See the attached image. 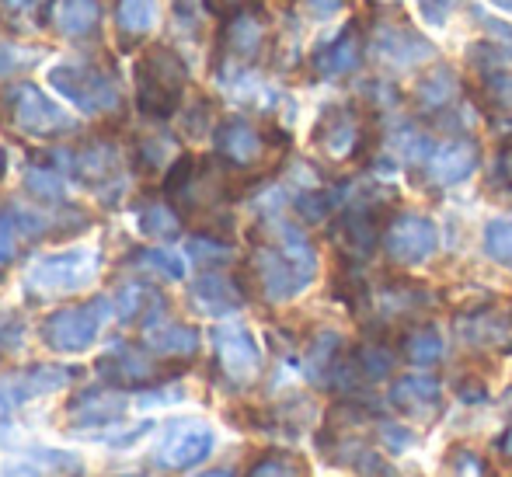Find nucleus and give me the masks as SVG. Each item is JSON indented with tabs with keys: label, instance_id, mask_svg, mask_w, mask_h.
<instances>
[{
	"label": "nucleus",
	"instance_id": "f257e3e1",
	"mask_svg": "<svg viewBox=\"0 0 512 477\" xmlns=\"http://www.w3.org/2000/svg\"><path fill=\"white\" fill-rule=\"evenodd\" d=\"M317 251L290 220H269L251 251V276L269 303H286L314 283Z\"/></svg>",
	"mask_w": 512,
	"mask_h": 477
},
{
	"label": "nucleus",
	"instance_id": "f03ea898",
	"mask_svg": "<svg viewBox=\"0 0 512 477\" xmlns=\"http://www.w3.org/2000/svg\"><path fill=\"white\" fill-rule=\"evenodd\" d=\"M136 108L150 119H171L189 88V67L171 46H150L133 67Z\"/></svg>",
	"mask_w": 512,
	"mask_h": 477
},
{
	"label": "nucleus",
	"instance_id": "7ed1b4c3",
	"mask_svg": "<svg viewBox=\"0 0 512 477\" xmlns=\"http://www.w3.org/2000/svg\"><path fill=\"white\" fill-rule=\"evenodd\" d=\"M98 258L95 248H67L53 255L35 258L25 269V289L35 300H53V296H74L88 289L98 279Z\"/></svg>",
	"mask_w": 512,
	"mask_h": 477
},
{
	"label": "nucleus",
	"instance_id": "20e7f679",
	"mask_svg": "<svg viewBox=\"0 0 512 477\" xmlns=\"http://www.w3.org/2000/svg\"><path fill=\"white\" fill-rule=\"evenodd\" d=\"M49 84L60 91L70 105L81 115L102 119V115H115L122 108V88L115 81L112 70L98 67V63H56L49 70Z\"/></svg>",
	"mask_w": 512,
	"mask_h": 477
},
{
	"label": "nucleus",
	"instance_id": "39448f33",
	"mask_svg": "<svg viewBox=\"0 0 512 477\" xmlns=\"http://www.w3.org/2000/svg\"><path fill=\"white\" fill-rule=\"evenodd\" d=\"M4 105L11 115L14 129L35 140H53V136H67L77 129V119L63 105H56L42 88L32 81H18L4 91Z\"/></svg>",
	"mask_w": 512,
	"mask_h": 477
},
{
	"label": "nucleus",
	"instance_id": "423d86ee",
	"mask_svg": "<svg viewBox=\"0 0 512 477\" xmlns=\"http://www.w3.org/2000/svg\"><path fill=\"white\" fill-rule=\"evenodd\" d=\"M108 310H112L108 296H95L88 303H74V307L56 310V314H49L42 321V342L53 352H60V356L88 352L98 342V335H102Z\"/></svg>",
	"mask_w": 512,
	"mask_h": 477
},
{
	"label": "nucleus",
	"instance_id": "0eeeda50",
	"mask_svg": "<svg viewBox=\"0 0 512 477\" xmlns=\"http://www.w3.org/2000/svg\"><path fill=\"white\" fill-rule=\"evenodd\" d=\"M213 356L216 370L230 387H251L262 373V349L244 324L227 321L213 328Z\"/></svg>",
	"mask_w": 512,
	"mask_h": 477
},
{
	"label": "nucleus",
	"instance_id": "6e6552de",
	"mask_svg": "<svg viewBox=\"0 0 512 477\" xmlns=\"http://www.w3.org/2000/svg\"><path fill=\"white\" fill-rule=\"evenodd\" d=\"M63 157H67L70 175L81 185H88V189H95L102 199L105 192L122 189V154L112 140H88Z\"/></svg>",
	"mask_w": 512,
	"mask_h": 477
},
{
	"label": "nucleus",
	"instance_id": "1a4fd4ad",
	"mask_svg": "<svg viewBox=\"0 0 512 477\" xmlns=\"http://www.w3.org/2000/svg\"><path fill=\"white\" fill-rule=\"evenodd\" d=\"M213 446H216L213 429L206 422H196V418H185V422H175L164 432L154 457L168 471H189V467L203 464L209 453H213Z\"/></svg>",
	"mask_w": 512,
	"mask_h": 477
},
{
	"label": "nucleus",
	"instance_id": "9d476101",
	"mask_svg": "<svg viewBox=\"0 0 512 477\" xmlns=\"http://www.w3.org/2000/svg\"><path fill=\"white\" fill-rule=\"evenodd\" d=\"M384 248L387 258L398 265H422L436 255L439 248V230L429 216L405 213L387 227L384 234Z\"/></svg>",
	"mask_w": 512,
	"mask_h": 477
},
{
	"label": "nucleus",
	"instance_id": "9b49d317",
	"mask_svg": "<svg viewBox=\"0 0 512 477\" xmlns=\"http://www.w3.org/2000/svg\"><path fill=\"white\" fill-rule=\"evenodd\" d=\"M265 35H269V18L258 4H241L234 14L223 18L220 49L234 63H255L265 49Z\"/></svg>",
	"mask_w": 512,
	"mask_h": 477
},
{
	"label": "nucleus",
	"instance_id": "f8f14e48",
	"mask_svg": "<svg viewBox=\"0 0 512 477\" xmlns=\"http://www.w3.org/2000/svg\"><path fill=\"white\" fill-rule=\"evenodd\" d=\"M213 147L216 157L227 161L230 168H255L265 157V147H269V136L255 126V122L241 119V115H230L220 126L213 129Z\"/></svg>",
	"mask_w": 512,
	"mask_h": 477
},
{
	"label": "nucleus",
	"instance_id": "ddd939ff",
	"mask_svg": "<svg viewBox=\"0 0 512 477\" xmlns=\"http://www.w3.org/2000/svg\"><path fill=\"white\" fill-rule=\"evenodd\" d=\"M161 363H157V356L147 345H143V349L140 345H112L102 356V363H98V370H102V377L108 383H115V387H150V383L164 380Z\"/></svg>",
	"mask_w": 512,
	"mask_h": 477
},
{
	"label": "nucleus",
	"instance_id": "4468645a",
	"mask_svg": "<svg viewBox=\"0 0 512 477\" xmlns=\"http://www.w3.org/2000/svg\"><path fill=\"white\" fill-rule=\"evenodd\" d=\"M84 464L77 453L49 450V446H32L18 457L0 464V477H81Z\"/></svg>",
	"mask_w": 512,
	"mask_h": 477
},
{
	"label": "nucleus",
	"instance_id": "2eb2a0df",
	"mask_svg": "<svg viewBox=\"0 0 512 477\" xmlns=\"http://www.w3.org/2000/svg\"><path fill=\"white\" fill-rule=\"evenodd\" d=\"M370 49L391 67H415V63L429 60L432 46L408 25H377L370 35Z\"/></svg>",
	"mask_w": 512,
	"mask_h": 477
},
{
	"label": "nucleus",
	"instance_id": "dca6fc26",
	"mask_svg": "<svg viewBox=\"0 0 512 477\" xmlns=\"http://www.w3.org/2000/svg\"><path fill=\"white\" fill-rule=\"evenodd\" d=\"M391 404L401 415L418 418V422H432L443 411V387H439L436 377H422V373L398 377L391 387Z\"/></svg>",
	"mask_w": 512,
	"mask_h": 477
},
{
	"label": "nucleus",
	"instance_id": "f3484780",
	"mask_svg": "<svg viewBox=\"0 0 512 477\" xmlns=\"http://www.w3.org/2000/svg\"><path fill=\"white\" fill-rule=\"evenodd\" d=\"M126 397L112 387H91V390H81V394L70 401L67 415H70V425L74 429H105V425L119 422L126 415Z\"/></svg>",
	"mask_w": 512,
	"mask_h": 477
},
{
	"label": "nucleus",
	"instance_id": "a211bd4d",
	"mask_svg": "<svg viewBox=\"0 0 512 477\" xmlns=\"http://www.w3.org/2000/svg\"><path fill=\"white\" fill-rule=\"evenodd\" d=\"M143 345H147L157 359H164V363H168V359L182 363V359H192L199 352V331L182 321H164V314H161L150 324H143Z\"/></svg>",
	"mask_w": 512,
	"mask_h": 477
},
{
	"label": "nucleus",
	"instance_id": "6ab92c4d",
	"mask_svg": "<svg viewBox=\"0 0 512 477\" xmlns=\"http://www.w3.org/2000/svg\"><path fill=\"white\" fill-rule=\"evenodd\" d=\"M42 18L67 39H88L102 25V0H46Z\"/></svg>",
	"mask_w": 512,
	"mask_h": 477
},
{
	"label": "nucleus",
	"instance_id": "aec40b11",
	"mask_svg": "<svg viewBox=\"0 0 512 477\" xmlns=\"http://www.w3.org/2000/svg\"><path fill=\"white\" fill-rule=\"evenodd\" d=\"M189 300L199 314L223 317V314H234V310L241 307L244 289L237 286L230 276H223V272H203V276L189 286Z\"/></svg>",
	"mask_w": 512,
	"mask_h": 477
},
{
	"label": "nucleus",
	"instance_id": "412c9836",
	"mask_svg": "<svg viewBox=\"0 0 512 477\" xmlns=\"http://www.w3.org/2000/svg\"><path fill=\"white\" fill-rule=\"evenodd\" d=\"M478 143L457 136V140L443 143L436 154L429 157V178L436 185H457L478 171Z\"/></svg>",
	"mask_w": 512,
	"mask_h": 477
},
{
	"label": "nucleus",
	"instance_id": "4be33fe9",
	"mask_svg": "<svg viewBox=\"0 0 512 477\" xmlns=\"http://www.w3.org/2000/svg\"><path fill=\"white\" fill-rule=\"evenodd\" d=\"M74 377L77 373L70 370V366H28L25 373H14L11 380L0 383V390H4L14 404H21V401H28V397H42V394H53V390L67 387Z\"/></svg>",
	"mask_w": 512,
	"mask_h": 477
},
{
	"label": "nucleus",
	"instance_id": "5701e85b",
	"mask_svg": "<svg viewBox=\"0 0 512 477\" xmlns=\"http://www.w3.org/2000/svg\"><path fill=\"white\" fill-rule=\"evenodd\" d=\"M363 63V42H359V28L349 25L342 35L321 46L314 53V70L321 77H345Z\"/></svg>",
	"mask_w": 512,
	"mask_h": 477
},
{
	"label": "nucleus",
	"instance_id": "b1692460",
	"mask_svg": "<svg viewBox=\"0 0 512 477\" xmlns=\"http://www.w3.org/2000/svg\"><path fill=\"white\" fill-rule=\"evenodd\" d=\"M157 21V0H119L115 4V35L126 53H133Z\"/></svg>",
	"mask_w": 512,
	"mask_h": 477
},
{
	"label": "nucleus",
	"instance_id": "393cba45",
	"mask_svg": "<svg viewBox=\"0 0 512 477\" xmlns=\"http://www.w3.org/2000/svg\"><path fill=\"white\" fill-rule=\"evenodd\" d=\"M460 335H464L467 345L474 349H499V352H512V321L495 310H481L474 317H464L460 321Z\"/></svg>",
	"mask_w": 512,
	"mask_h": 477
},
{
	"label": "nucleus",
	"instance_id": "a878e982",
	"mask_svg": "<svg viewBox=\"0 0 512 477\" xmlns=\"http://www.w3.org/2000/svg\"><path fill=\"white\" fill-rule=\"evenodd\" d=\"M359 140V119L352 108H328L317 122V143L331 157H345Z\"/></svg>",
	"mask_w": 512,
	"mask_h": 477
},
{
	"label": "nucleus",
	"instance_id": "bb28decb",
	"mask_svg": "<svg viewBox=\"0 0 512 477\" xmlns=\"http://www.w3.org/2000/svg\"><path fill=\"white\" fill-rule=\"evenodd\" d=\"M342 244H345V251L349 255H356V258H366V255H373V248H377V216H373V209L370 206H352V209H345V216H342Z\"/></svg>",
	"mask_w": 512,
	"mask_h": 477
},
{
	"label": "nucleus",
	"instance_id": "cd10ccee",
	"mask_svg": "<svg viewBox=\"0 0 512 477\" xmlns=\"http://www.w3.org/2000/svg\"><path fill=\"white\" fill-rule=\"evenodd\" d=\"M126 262L133 265V269H140V272H150V276L168 279V283H178V279H185V258L178 255V251H171V248H161V244L133 251Z\"/></svg>",
	"mask_w": 512,
	"mask_h": 477
},
{
	"label": "nucleus",
	"instance_id": "c85d7f7f",
	"mask_svg": "<svg viewBox=\"0 0 512 477\" xmlns=\"http://www.w3.org/2000/svg\"><path fill=\"white\" fill-rule=\"evenodd\" d=\"M342 359V338L335 331H317L314 342L307 349V359H304V370L310 380H328L335 363Z\"/></svg>",
	"mask_w": 512,
	"mask_h": 477
},
{
	"label": "nucleus",
	"instance_id": "c756f323",
	"mask_svg": "<svg viewBox=\"0 0 512 477\" xmlns=\"http://www.w3.org/2000/svg\"><path fill=\"white\" fill-rule=\"evenodd\" d=\"M401 349H405L408 363H415L425 370V366H436L439 359H443V335H439L436 328H415L405 335Z\"/></svg>",
	"mask_w": 512,
	"mask_h": 477
},
{
	"label": "nucleus",
	"instance_id": "7c9ffc66",
	"mask_svg": "<svg viewBox=\"0 0 512 477\" xmlns=\"http://www.w3.org/2000/svg\"><path fill=\"white\" fill-rule=\"evenodd\" d=\"M140 230L147 237H157V241H168V237H175L182 230V220H178V213L168 202H147L140 209Z\"/></svg>",
	"mask_w": 512,
	"mask_h": 477
},
{
	"label": "nucleus",
	"instance_id": "2f4dec72",
	"mask_svg": "<svg viewBox=\"0 0 512 477\" xmlns=\"http://www.w3.org/2000/svg\"><path fill=\"white\" fill-rule=\"evenodd\" d=\"M248 477H307V464L300 457H293V453L272 450L255 460Z\"/></svg>",
	"mask_w": 512,
	"mask_h": 477
},
{
	"label": "nucleus",
	"instance_id": "473e14b6",
	"mask_svg": "<svg viewBox=\"0 0 512 477\" xmlns=\"http://www.w3.org/2000/svg\"><path fill=\"white\" fill-rule=\"evenodd\" d=\"M485 255L512 269V220H506V216L485 223Z\"/></svg>",
	"mask_w": 512,
	"mask_h": 477
},
{
	"label": "nucleus",
	"instance_id": "72a5a7b5",
	"mask_svg": "<svg viewBox=\"0 0 512 477\" xmlns=\"http://www.w3.org/2000/svg\"><path fill=\"white\" fill-rule=\"evenodd\" d=\"M453 91H457V81H453L450 70H436L418 84V101H422V108H443L453 101Z\"/></svg>",
	"mask_w": 512,
	"mask_h": 477
},
{
	"label": "nucleus",
	"instance_id": "f704fd0d",
	"mask_svg": "<svg viewBox=\"0 0 512 477\" xmlns=\"http://www.w3.org/2000/svg\"><path fill=\"white\" fill-rule=\"evenodd\" d=\"M356 363H359V370H363L366 380H384V377H391V370H394V352L384 349V345H377V342H370V345L359 349Z\"/></svg>",
	"mask_w": 512,
	"mask_h": 477
},
{
	"label": "nucleus",
	"instance_id": "c9c22d12",
	"mask_svg": "<svg viewBox=\"0 0 512 477\" xmlns=\"http://www.w3.org/2000/svg\"><path fill=\"white\" fill-rule=\"evenodd\" d=\"M25 189L42 202H63V178L49 168H28L25 171Z\"/></svg>",
	"mask_w": 512,
	"mask_h": 477
},
{
	"label": "nucleus",
	"instance_id": "e433bc0d",
	"mask_svg": "<svg viewBox=\"0 0 512 477\" xmlns=\"http://www.w3.org/2000/svg\"><path fill=\"white\" fill-rule=\"evenodd\" d=\"M481 95L492 108H512V74L509 70H485L481 74Z\"/></svg>",
	"mask_w": 512,
	"mask_h": 477
},
{
	"label": "nucleus",
	"instance_id": "4c0bfd02",
	"mask_svg": "<svg viewBox=\"0 0 512 477\" xmlns=\"http://www.w3.org/2000/svg\"><path fill=\"white\" fill-rule=\"evenodd\" d=\"M380 303H384L387 314H408V310L422 307L425 303V293L418 286H408V283H398V286H387L380 293Z\"/></svg>",
	"mask_w": 512,
	"mask_h": 477
},
{
	"label": "nucleus",
	"instance_id": "58836bf2",
	"mask_svg": "<svg viewBox=\"0 0 512 477\" xmlns=\"http://www.w3.org/2000/svg\"><path fill=\"white\" fill-rule=\"evenodd\" d=\"M189 255L196 258L199 265H220V262H230L234 251H230V244L216 241V237H192Z\"/></svg>",
	"mask_w": 512,
	"mask_h": 477
},
{
	"label": "nucleus",
	"instance_id": "ea45409f",
	"mask_svg": "<svg viewBox=\"0 0 512 477\" xmlns=\"http://www.w3.org/2000/svg\"><path fill=\"white\" fill-rule=\"evenodd\" d=\"M42 11H46L42 0H0V18L11 28H21L25 21L42 18Z\"/></svg>",
	"mask_w": 512,
	"mask_h": 477
},
{
	"label": "nucleus",
	"instance_id": "a19ab883",
	"mask_svg": "<svg viewBox=\"0 0 512 477\" xmlns=\"http://www.w3.org/2000/svg\"><path fill=\"white\" fill-rule=\"evenodd\" d=\"M39 63V53L25 46H0V77H14L21 70H32Z\"/></svg>",
	"mask_w": 512,
	"mask_h": 477
},
{
	"label": "nucleus",
	"instance_id": "79ce46f5",
	"mask_svg": "<svg viewBox=\"0 0 512 477\" xmlns=\"http://www.w3.org/2000/svg\"><path fill=\"white\" fill-rule=\"evenodd\" d=\"M450 477H485V457H478L467 446L450 450Z\"/></svg>",
	"mask_w": 512,
	"mask_h": 477
},
{
	"label": "nucleus",
	"instance_id": "37998d69",
	"mask_svg": "<svg viewBox=\"0 0 512 477\" xmlns=\"http://www.w3.org/2000/svg\"><path fill=\"white\" fill-rule=\"evenodd\" d=\"M297 209H300V216L304 220H324V216L331 213V195H324L321 189H310V192H304L297 199Z\"/></svg>",
	"mask_w": 512,
	"mask_h": 477
},
{
	"label": "nucleus",
	"instance_id": "c03bdc74",
	"mask_svg": "<svg viewBox=\"0 0 512 477\" xmlns=\"http://www.w3.org/2000/svg\"><path fill=\"white\" fill-rule=\"evenodd\" d=\"M168 154H171V143L161 140V136H154V140H143L140 143V154H136V157H140L143 168L154 171L157 164H164V157H168Z\"/></svg>",
	"mask_w": 512,
	"mask_h": 477
},
{
	"label": "nucleus",
	"instance_id": "a18cd8bd",
	"mask_svg": "<svg viewBox=\"0 0 512 477\" xmlns=\"http://www.w3.org/2000/svg\"><path fill=\"white\" fill-rule=\"evenodd\" d=\"M457 4L460 0H418V7H422V14H425L429 25H446V18H450Z\"/></svg>",
	"mask_w": 512,
	"mask_h": 477
},
{
	"label": "nucleus",
	"instance_id": "49530a36",
	"mask_svg": "<svg viewBox=\"0 0 512 477\" xmlns=\"http://www.w3.org/2000/svg\"><path fill=\"white\" fill-rule=\"evenodd\" d=\"M14 244H18V227H14L11 216H4V220H0V262H11Z\"/></svg>",
	"mask_w": 512,
	"mask_h": 477
},
{
	"label": "nucleus",
	"instance_id": "de8ad7c7",
	"mask_svg": "<svg viewBox=\"0 0 512 477\" xmlns=\"http://www.w3.org/2000/svg\"><path fill=\"white\" fill-rule=\"evenodd\" d=\"M307 7L314 18H335L342 11V0H307Z\"/></svg>",
	"mask_w": 512,
	"mask_h": 477
},
{
	"label": "nucleus",
	"instance_id": "09e8293b",
	"mask_svg": "<svg viewBox=\"0 0 512 477\" xmlns=\"http://www.w3.org/2000/svg\"><path fill=\"white\" fill-rule=\"evenodd\" d=\"M175 11L182 18V25H196V0H175Z\"/></svg>",
	"mask_w": 512,
	"mask_h": 477
},
{
	"label": "nucleus",
	"instance_id": "8fccbe9b",
	"mask_svg": "<svg viewBox=\"0 0 512 477\" xmlns=\"http://www.w3.org/2000/svg\"><path fill=\"white\" fill-rule=\"evenodd\" d=\"M206 7L213 14H220V18H227V14H234L241 4H237V0H206Z\"/></svg>",
	"mask_w": 512,
	"mask_h": 477
},
{
	"label": "nucleus",
	"instance_id": "3c124183",
	"mask_svg": "<svg viewBox=\"0 0 512 477\" xmlns=\"http://www.w3.org/2000/svg\"><path fill=\"white\" fill-rule=\"evenodd\" d=\"M502 453L512 460V418H509V429H506V436H502Z\"/></svg>",
	"mask_w": 512,
	"mask_h": 477
},
{
	"label": "nucleus",
	"instance_id": "603ef678",
	"mask_svg": "<svg viewBox=\"0 0 512 477\" xmlns=\"http://www.w3.org/2000/svg\"><path fill=\"white\" fill-rule=\"evenodd\" d=\"M502 171H506V178L512 182V147L506 150V154H502Z\"/></svg>",
	"mask_w": 512,
	"mask_h": 477
},
{
	"label": "nucleus",
	"instance_id": "864d4df0",
	"mask_svg": "<svg viewBox=\"0 0 512 477\" xmlns=\"http://www.w3.org/2000/svg\"><path fill=\"white\" fill-rule=\"evenodd\" d=\"M495 7H499V11H512V0H492Z\"/></svg>",
	"mask_w": 512,
	"mask_h": 477
},
{
	"label": "nucleus",
	"instance_id": "5fc2aeb1",
	"mask_svg": "<svg viewBox=\"0 0 512 477\" xmlns=\"http://www.w3.org/2000/svg\"><path fill=\"white\" fill-rule=\"evenodd\" d=\"M199 477H234L230 471H206V474H199Z\"/></svg>",
	"mask_w": 512,
	"mask_h": 477
},
{
	"label": "nucleus",
	"instance_id": "6e6d98bb",
	"mask_svg": "<svg viewBox=\"0 0 512 477\" xmlns=\"http://www.w3.org/2000/svg\"><path fill=\"white\" fill-rule=\"evenodd\" d=\"M4 168H7V154H4V147H0V175H4Z\"/></svg>",
	"mask_w": 512,
	"mask_h": 477
},
{
	"label": "nucleus",
	"instance_id": "4d7b16f0",
	"mask_svg": "<svg viewBox=\"0 0 512 477\" xmlns=\"http://www.w3.org/2000/svg\"><path fill=\"white\" fill-rule=\"evenodd\" d=\"M133 477H143V474H133Z\"/></svg>",
	"mask_w": 512,
	"mask_h": 477
}]
</instances>
